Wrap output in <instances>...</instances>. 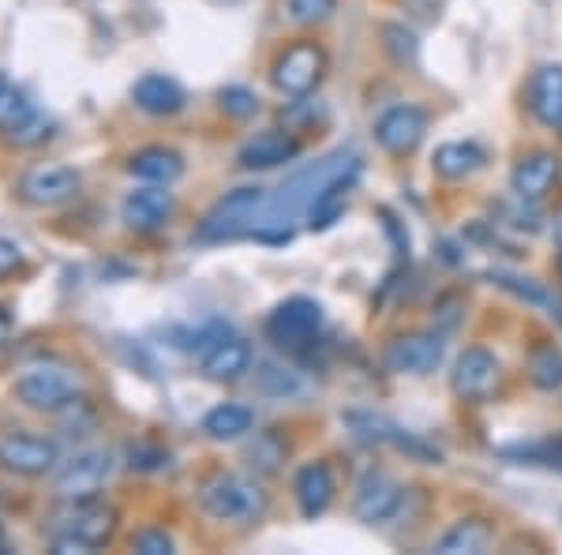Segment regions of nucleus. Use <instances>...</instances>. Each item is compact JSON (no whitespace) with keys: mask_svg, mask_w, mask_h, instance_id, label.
I'll return each mask as SVG.
<instances>
[{"mask_svg":"<svg viewBox=\"0 0 562 555\" xmlns=\"http://www.w3.org/2000/svg\"><path fill=\"white\" fill-rule=\"evenodd\" d=\"M169 214H173V196L158 185L135 188V192L124 199V222L139 233H150V230H158V225H166Z\"/></svg>","mask_w":562,"mask_h":555,"instance_id":"nucleus-17","label":"nucleus"},{"mask_svg":"<svg viewBox=\"0 0 562 555\" xmlns=\"http://www.w3.org/2000/svg\"><path fill=\"white\" fill-rule=\"evenodd\" d=\"M217 106H222V113H225V116H237V121H248V116H256L259 98L251 95L248 87H225L222 95H217Z\"/></svg>","mask_w":562,"mask_h":555,"instance_id":"nucleus-31","label":"nucleus"},{"mask_svg":"<svg viewBox=\"0 0 562 555\" xmlns=\"http://www.w3.org/2000/svg\"><path fill=\"white\" fill-rule=\"evenodd\" d=\"M248 458H251V466H259L262 473H274L278 462H285V443H278V435H262Z\"/></svg>","mask_w":562,"mask_h":555,"instance_id":"nucleus-33","label":"nucleus"},{"mask_svg":"<svg viewBox=\"0 0 562 555\" xmlns=\"http://www.w3.org/2000/svg\"><path fill=\"white\" fill-rule=\"evenodd\" d=\"M529 109L543 129H562V68L548 65L529 84Z\"/></svg>","mask_w":562,"mask_h":555,"instance_id":"nucleus-20","label":"nucleus"},{"mask_svg":"<svg viewBox=\"0 0 562 555\" xmlns=\"http://www.w3.org/2000/svg\"><path fill=\"white\" fill-rule=\"evenodd\" d=\"M555 241H559V248H562V218H559V225H555Z\"/></svg>","mask_w":562,"mask_h":555,"instance_id":"nucleus-39","label":"nucleus"},{"mask_svg":"<svg viewBox=\"0 0 562 555\" xmlns=\"http://www.w3.org/2000/svg\"><path fill=\"white\" fill-rule=\"evenodd\" d=\"M132 102L139 106L143 113L173 116L184 109V90H180L169 76H143L139 84L132 87Z\"/></svg>","mask_w":562,"mask_h":555,"instance_id":"nucleus-24","label":"nucleus"},{"mask_svg":"<svg viewBox=\"0 0 562 555\" xmlns=\"http://www.w3.org/2000/svg\"><path fill=\"white\" fill-rule=\"evenodd\" d=\"M203 376L214 379V384H233V379H240L244 371L251 368V345L244 338H217L211 349H206L203 357Z\"/></svg>","mask_w":562,"mask_h":555,"instance_id":"nucleus-18","label":"nucleus"},{"mask_svg":"<svg viewBox=\"0 0 562 555\" xmlns=\"http://www.w3.org/2000/svg\"><path fill=\"white\" fill-rule=\"evenodd\" d=\"M498 384V360L495 353L480 349H465L454 364V371H450V387H454L458 398H465V402H480V398H487Z\"/></svg>","mask_w":562,"mask_h":555,"instance_id":"nucleus-13","label":"nucleus"},{"mask_svg":"<svg viewBox=\"0 0 562 555\" xmlns=\"http://www.w3.org/2000/svg\"><path fill=\"white\" fill-rule=\"evenodd\" d=\"M256 424V413L248 406H237V402H225V406H214L211 413L203 417V432L211 435L217 443H233V440H244Z\"/></svg>","mask_w":562,"mask_h":555,"instance_id":"nucleus-26","label":"nucleus"},{"mask_svg":"<svg viewBox=\"0 0 562 555\" xmlns=\"http://www.w3.org/2000/svg\"><path fill=\"white\" fill-rule=\"evenodd\" d=\"M424 132H428V116L420 106H394L375 121L379 147L390 154H413L424 143Z\"/></svg>","mask_w":562,"mask_h":555,"instance_id":"nucleus-10","label":"nucleus"},{"mask_svg":"<svg viewBox=\"0 0 562 555\" xmlns=\"http://www.w3.org/2000/svg\"><path fill=\"white\" fill-rule=\"evenodd\" d=\"M132 548L139 555H169V552H173V541H169L166 530H143L132 541Z\"/></svg>","mask_w":562,"mask_h":555,"instance_id":"nucleus-35","label":"nucleus"},{"mask_svg":"<svg viewBox=\"0 0 562 555\" xmlns=\"http://www.w3.org/2000/svg\"><path fill=\"white\" fill-rule=\"evenodd\" d=\"M76 188H79V177H76V169H68V166H34V169H26L20 180V196L34 207L65 203V199L76 196Z\"/></svg>","mask_w":562,"mask_h":555,"instance_id":"nucleus-14","label":"nucleus"},{"mask_svg":"<svg viewBox=\"0 0 562 555\" xmlns=\"http://www.w3.org/2000/svg\"><path fill=\"white\" fill-rule=\"evenodd\" d=\"M113 533H116V511L94 503V499H79L65 514V522L53 530V552L57 555L94 552V548H102Z\"/></svg>","mask_w":562,"mask_h":555,"instance_id":"nucleus-4","label":"nucleus"},{"mask_svg":"<svg viewBox=\"0 0 562 555\" xmlns=\"http://www.w3.org/2000/svg\"><path fill=\"white\" fill-rule=\"evenodd\" d=\"M0 87H4V79H0Z\"/></svg>","mask_w":562,"mask_h":555,"instance_id":"nucleus-41","label":"nucleus"},{"mask_svg":"<svg viewBox=\"0 0 562 555\" xmlns=\"http://www.w3.org/2000/svg\"><path fill=\"white\" fill-rule=\"evenodd\" d=\"M357 166H360V158L352 151H334L319 162H307L304 169H296L293 177L278 188L274 199H267L256 233L262 241H289V222L301 211H307L334 177H341V173H349Z\"/></svg>","mask_w":562,"mask_h":555,"instance_id":"nucleus-1","label":"nucleus"},{"mask_svg":"<svg viewBox=\"0 0 562 555\" xmlns=\"http://www.w3.org/2000/svg\"><path fill=\"white\" fill-rule=\"evenodd\" d=\"M559 177H562V166H559L555 154L537 151V154H525L518 166H514L510 185L521 203H540V199L551 196V188L559 185Z\"/></svg>","mask_w":562,"mask_h":555,"instance_id":"nucleus-15","label":"nucleus"},{"mask_svg":"<svg viewBox=\"0 0 562 555\" xmlns=\"http://www.w3.org/2000/svg\"><path fill=\"white\" fill-rule=\"evenodd\" d=\"M323 68H326V57H323L319 45L296 42L274 60V68H270V84H274L285 98H304V95H312L315 84L323 79Z\"/></svg>","mask_w":562,"mask_h":555,"instance_id":"nucleus-6","label":"nucleus"},{"mask_svg":"<svg viewBox=\"0 0 562 555\" xmlns=\"http://www.w3.org/2000/svg\"><path fill=\"white\" fill-rule=\"evenodd\" d=\"M487 544H492V530H487L484 522H476V518H469V522L450 525V530L439 536L435 552H442V555H480V552H487Z\"/></svg>","mask_w":562,"mask_h":555,"instance_id":"nucleus-28","label":"nucleus"},{"mask_svg":"<svg viewBox=\"0 0 562 555\" xmlns=\"http://www.w3.org/2000/svg\"><path fill=\"white\" fill-rule=\"evenodd\" d=\"M529 379L540 390H559L562 387V353L555 345H540L529 357Z\"/></svg>","mask_w":562,"mask_h":555,"instance_id":"nucleus-29","label":"nucleus"},{"mask_svg":"<svg viewBox=\"0 0 562 555\" xmlns=\"http://www.w3.org/2000/svg\"><path fill=\"white\" fill-rule=\"evenodd\" d=\"M346 424L357 432V440L364 443H390V447H397L402 454H409V458L424 462V466H435L439 462V451H431L424 440H416V435L402 432L397 424L383 421V417H371V413H349Z\"/></svg>","mask_w":562,"mask_h":555,"instance_id":"nucleus-12","label":"nucleus"},{"mask_svg":"<svg viewBox=\"0 0 562 555\" xmlns=\"http://www.w3.org/2000/svg\"><path fill=\"white\" fill-rule=\"evenodd\" d=\"M402 507V485L386 473H364L357 485V496H352V514L368 525L390 522Z\"/></svg>","mask_w":562,"mask_h":555,"instance_id":"nucleus-11","label":"nucleus"},{"mask_svg":"<svg viewBox=\"0 0 562 555\" xmlns=\"http://www.w3.org/2000/svg\"><path fill=\"white\" fill-rule=\"evenodd\" d=\"M199 503L214 522L248 525L262 514V491L248 480L233 477V473H214L203 488H199Z\"/></svg>","mask_w":562,"mask_h":555,"instance_id":"nucleus-5","label":"nucleus"},{"mask_svg":"<svg viewBox=\"0 0 562 555\" xmlns=\"http://www.w3.org/2000/svg\"><path fill=\"white\" fill-rule=\"evenodd\" d=\"M383 360L397 376H431L442 364V338L439 334H402L386 345Z\"/></svg>","mask_w":562,"mask_h":555,"instance_id":"nucleus-9","label":"nucleus"},{"mask_svg":"<svg viewBox=\"0 0 562 555\" xmlns=\"http://www.w3.org/2000/svg\"><path fill=\"white\" fill-rule=\"evenodd\" d=\"M357 173H360V166L341 173V177H334L319 192V199L307 207V225H312V230H330V225L346 214L349 196H352V188H357Z\"/></svg>","mask_w":562,"mask_h":555,"instance_id":"nucleus-22","label":"nucleus"},{"mask_svg":"<svg viewBox=\"0 0 562 555\" xmlns=\"http://www.w3.org/2000/svg\"><path fill=\"white\" fill-rule=\"evenodd\" d=\"M293 491H296V507H301L304 518H319L334 499V477L323 462H312L296 473L293 480Z\"/></svg>","mask_w":562,"mask_h":555,"instance_id":"nucleus-23","label":"nucleus"},{"mask_svg":"<svg viewBox=\"0 0 562 555\" xmlns=\"http://www.w3.org/2000/svg\"><path fill=\"white\" fill-rule=\"evenodd\" d=\"M267 207L262 188H237V192L222 196L211 211L203 214L195 230V241L203 244H222V241H237V236L251 233L259 225V214Z\"/></svg>","mask_w":562,"mask_h":555,"instance_id":"nucleus-3","label":"nucleus"},{"mask_svg":"<svg viewBox=\"0 0 562 555\" xmlns=\"http://www.w3.org/2000/svg\"><path fill=\"white\" fill-rule=\"evenodd\" d=\"M319 326H323V308L307 297L281 300L274 312L267 315V334L281 349H301V345H307L319 334Z\"/></svg>","mask_w":562,"mask_h":555,"instance_id":"nucleus-7","label":"nucleus"},{"mask_svg":"<svg viewBox=\"0 0 562 555\" xmlns=\"http://www.w3.org/2000/svg\"><path fill=\"white\" fill-rule=\"evenodd\" d=\"M128 466L132 469H158L161 462H169V454L166 451H154V447H132L128 451Z\"/></svg>","mask_w":562,"mask_h":555,"instance_id":"nucleus-36","label":"nucleus"},{"mask_svg":"<svg viewBox=\"0 0 562 555\" xmlns=\"http://www.w3.org/2000/svg\"><path fill=\"white\" fill-rule=\"evenodd\" d=\"M334 4H338V0H289V15H293V23L312 26V23L330 20Z\"/></svg>","mask_w":562,"mask_h":555,"instance_id":"nucleus-32","label":"nucleus"},{"mask_svg":"<svg viewBox=\"0 0 562 555\" xmlns=\"http://www.w3.org/2000/svg\"><path fill=\"white\" fill-rule=\"evenodd\" d=\"M8 331H12V323H8V312H4V308H0V342L8 338Z\"/></svg>","mask_w":562,"mask_h":555,"instance_id":"nucleus-38","label":"nucleus"},{"mask_svg":"<svg viewBox=\"0 0 562 555\" xmlns=\"http://www.w3.org/2000/svg\"><path fill=\"white\" fill-rule=\"evenodd\" d=\"M109 473H113V458L105 451H83L76 458H68L65 466L57 469V496L68 499V503H79V499H94L98 491L105 488Z\"/></svg>","mask_w":562,"mask_h":555,"instance_id":"nucleus-8","label":"nucleus"},{"mask_svg":"<svg viewBox=\"0 0 562 555\" xmlns=\"http://www.w3.org/2000/svg\"><path fill=\"white\" fill-rule=\"evenodd\" d=\"M492 281H495L498 289H506L510 297H518L521 304L537 308V312H543L548 320H555L562 326V297L551 293V289L543 286V281L525 278V275H510V270H495Z\"/></svg>","mask_w":562,"mask_h":555,"instance_id":"nucleus-21","label":"nucleus"},{"mask_svg":"<svg viewBox=\"0 0 562 555\" xmlns=\"http://www.w3.org/2000/svg\"><path fill=\"white\" fill-rule=\"evenodd\" d=\"M57 462V447L49 440H38V435H8L0 443V466L20 473V477H42Z\"/></svg>","mask_w":562,"mask_h":555,"instance_id":"nucleus-16","label":"nucleus"},{"mask_svg":"<svg viewBox=\"0 0 562 555\" xmlns=\"http://www.w3.org/2000/svg\"><path fill=\"white\" fill-rule=\"evenodd\" d=\"M79 390H83V379L65 360H34L15 379L20 402L38 409V413H60V409L76 406Z\"/></svg>","mask_w":562,"mask_h":555,"instance_id":"nucleus-2","label":"nucleus"},{"mask_svg":"<svg viewBox=\"0 0 562 555\" xmlns=\"http://www.w3.org/2000/svg\"><path fill=\"white\" fill-rule=\"evenodd\" d=\"M301 154V143L285 132H262L256 140H248L237 154L244 169H278L285 162H293Z\"/></svg>","mask_w":562,"mask_h":555,"instance_id":"nucleus-19","label":"nucleus"},{"mask_svg":"<svg viewBox=\"0 0 562 555\" xmlns=\"http://www.w3.org/2000/svg\"><path fill=\"white\" fill-rule=\"evenodd\" d=\"M8 135H12V143H15V147H34V143L49 140V135H53V124L45 121L42 113H34L31 121L20 124V129H15V132H8Z\"/></svg>","mask_w":562,"mask_h":555,"instance_id":"nucleus-34","label":"nucleus"},{"mask_svg":"<svg viewBox=\"0 0 562 555\" xmlns=\"http://www.w3.org/2000/svg\"><path fill=\"white\" fill-rule=\"evenodd\" d=\"M484 166V151L476 143H442L431 158V169L439 173L442 180H465Z\"/></svg>","mask_w":562,"mask_h":555,"instance_id":"nucleus-27","label":"nucleus"},{"mask_svg":"<svg viewBox=\"0 0 562 555\" xmlns=\"http://www.w3.org/2000/svg\"><path fill=\"white\" fill-rule=\"evenodd\" d=\"M128 173L147 180V185H173L180 173H184V162L169 147H143L128 158Z\"/></svg>","mask_w":562,"mask_h":555,"instance_id":"nucleus-25","label":"nucleus"},{"mask_svg":"<svg viewBox=\"0 0 562 555\" xmlns=\"http://www.w3.org/2000/svg\"><path fill=\"white\" fill-rule=\"evenodd\" d=\"M34 116V102L26 98V90L20 87H0V129L15 132L20 124H26Z\"/></svg>","mask_w":562,"mask_h":555,"instance_id":"nucleus-30","label":"nucleus"},{"mask_svg":"<svg viewBox=\"0 0 562 555\" xmlns=\"http://www.w3.org/2000/svg\"><path fill=\"white\" fill-rule=\"evenodd\" d=\"M23 263V252L15 241H8V236H0V278L15 275V267Z\"/></svg>","mask_w":562,"mask_h":555,"instance_id":"nucleus-37","label":"nucleus"},{"mask_svg":"<svg viewBox=\"0 0 562 555\" xmlns=\"http://www.w3.org/2000/svg\"><path fill=\"white\" fill-rule=\"evenodd\" d=\"M0 544H4V530H0Z\"/></svg>","mask_w":562,"mask_h":555,"instance_id":"nucleus-40","label":"nucleus"}]
</instances>
